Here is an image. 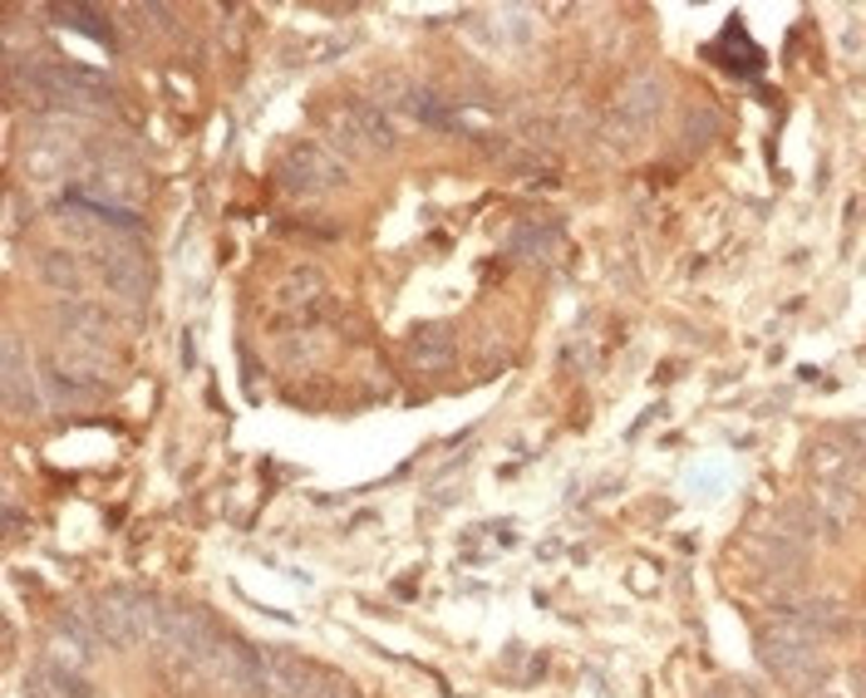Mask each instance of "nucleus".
<instances>
[{"mask_svg": "<svg viewBox=\"0 0 866 698\" xmlns=\"http://www.w3.org/2000/svg\"><path fill=\"white\" fill-rule=\"evenodd\" d=\"M764 659L774 664V674H783L793 688H813V684H817L813 639H807L797 625H774V630H764Z\"/></svg>", "mask_w": 866, "mask_h": 698, "instance_id": "1", "label": "nucleus"}, {"mask_svg": "<svg viewBox=\"0 0 866 698\" xmlns=\"http://www.w3.org/2000/svg\"><path fill=\"white\" fill-rule=\"evenodd\" d=\"M281 183H286V192H316V187H331L341 183V167L325 158V148H290L286 158H281Z\"/></svg>", "mask_w": 866, "mask_h": 698, "instance_id": "2", "label": "nucleus"}, {"mask_svg": "<svg viewBox=\"0 0 866 698\" xmlns=\"http://www.w3.org/2000/svg\"><path fill=\"white\" fill-rule=\"evenodd\" d=\"M341 124L350 128L355 138H364V144H370V148H384V144H389V138H394V124H389V119H384L380 109H370V103H355V109L345 113Z\"/></svg>", "mask_w": 866, "mask_h": 698, "instance_id": "3", "label": "nucleus"}, {"mask_svg": "<svg viewBox=\"0 0 866 698\" xmlns=\"http://www.w3.org/2000/svg\"><path fill=\"white\" fill-rule=\"evenodd\" d=\"M54 21H70V25H79L89 40H99V45H114V35H109V21H103L94 5H54Z\"/></svg>", "mask_w": 866, "mask_h": 698, "instance_id": "4", "label": "nucleus"}]
</instances>
